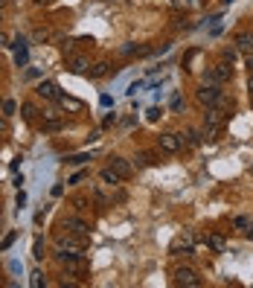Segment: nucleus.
<instances>
[{
    "label": "nucleus",
    "instance_id": "3",
    "mask_svg": "<svg viewBox=\"0 0 253 288\" xmlns=\"http://www.w3.org/2000/svg\"><path fill=\"white\" fill-rule=\"evenodd\" d=\"M61 230H64V233H73V236H81V239H88V236H91V227L85 224L79 216L64 218V221H61Z\"/></svg>",
    "mask_w": 253,
    "mask_h": 288
},
{
    "label": "nucleus",
    "instance_id": "9",
    "mask_svg": "<svg viewBox=\"0 0 253 288\" xmlns=\"http://www.w3.org/2000/svg\"><path fill=\"white\" fill-rule=\"evenodd\" d=\"M58 105H61L64 111H73V114H79V111L85 108V105H81L79 99H73V96H64V93L58 96Z\"/></svg>",
    "mask_w": 253,
    "mask_h": 288
},
{
    "label": "nucleus",
    "instance_id": "4",
    "mask_svg": "<svg viewBox=\"0 0 253 288\" xmlns=\"http://www.w3.org/2000/svg\"><path fill=\"white\" fill-rule=\"evenodd\" d=\"M181 146H183L181 134H160L157 137V149H160L163 154H178Z\"/></svg>",
    "mask_w": 253,
    "mask_h": 288
},
{
    "label": "nucleus",
    "instance_id": "20",
    "mask_svg": "<svg viewBox=\"0 0 253 288\" xmlns=\"http://www.w3.org/2000/svg\"><path fill=\"white\" fill-rule=\"evenodd\" d=\"M0 108H3V114H15V111H18V105H15L12 99H3V105H0Z\"/></svg>",
    "mask_w": 253,
    "mask_h": 288
},
{
    "label": "nucleus",
    "instance_id": "1",
    "mask_svg": "<svg viewBox=\"0 0 253 288\" xmlns=\"http://www.w3.org/2000/svg\"><path fill=\"white\" fill-rule=\"evenodd\" d=\"M218 96H221V85H216V81H201L198 90H195V99H198V105H204V108L216 105Z\"/></svg>",
    "mask_w": 253,
    "mask_h": 288
},
{
    "label": "nucleus",
    "instance_id": "18",
    "mask_svg": "<svg viewBox=\"0 0 253 288\" xmlns=\"http://www.w3.org/2000/svg\"><path fill=\"white\" fill-rule=\"evenodd\" d=\"M233 227H236V230H242V233H244V230L250 227V218H247V216H236V218H233Z\"/></svg>",
    "mask_w": 253,
    "mask_h": 288
},
{
    "label": "nucleus",
    "instance_id": "11",
    "mask_svg": "<svg viewBox=\"0 0 253 288\" xmlns=\"http://www.w3.org/2000/svg\"><path fill=\"white\" fill-rule=\"evenodd\" d=\"M108 70H111V64L108 61H96V64H91V79H102V76H108Z\"/></svg>",
    "mask_w": 253,
    "mask_h": 288
},
{
    "label": "nucleus",
    "instance_id": "27",
    "mask_svg": "<svg viewBox=\"0 0 253 288\" xmlns=\"http://www.w3.org/2000/svg\"><path fill=\"white\" fill-rule=\"evenodd\" d=\"M247 90L253 93V73H250V79H247Z\"/></svg>",
    "mask_w": 253,
    "mask_h": 288
},
{
    "label": "nucleus",
    "instance_id": "12",
    "mask_svg": "<svg viewBox=\"0 0 253 288\" xmlns=\"http://www.w3.org/2000/svg\"><path fill=\"white\" fill-rule=\"evenodd\" d=\"M88 67H91V61H88L85 55H76V58H70V70H73V73H88Z\"/></svg>",
    "mask_w": 253,
    "mask_h": 288
},
{
    "label": "nucleus",
    "instance_id": "5",
    "mask_svg": "<svg viewBox=\"0 0 253 288\" xmlns=\"http://www.w3.org/2000/svg\"><path fill=\"white\" fill-rule=\"evenodd\" d=\"M230 76H233V70L227 67V61H221V64H216V67L204 76V81H216V85H221V81H227Z\"/></svg>",
    "mask_w": 253,
    "mask_h": 288
},
{
    "label": "nucleus",
    "instance_id": "24",
    "mask_svg": "<svg viewBox=\"0 0 253 288\" xmlns=\"http://www.w3.org/2000/svg\"><path fill=\"white\" fill-rule=\"evenodd\" d=\"M157 117H160V108H152V111H149V119H152V122H154Z\"/></svg>",
    "mask_w": 253,
    "mask_h": 288
},
{
    "label": "nucleus",
    "instance_id": "19",
    "mask_svg": "<svg viewBox=\"0 0 253 288\" xmlns=\"http://www.w3.org/2000/svg\"><path fill=\"white\" fill-rule=\"evenodd\" d=\"M32 256H35V259H44V239H41V236H38L35 244H32Z\"/></svg>",
    "mask_w": 253,
    "mask_h": 288
},
{
    "label": "nucleus",
    "instance_id": "16",
    "mask_svg": "<svg viewBox=\"0 0 253 288\" xmlns=\"http://www.w3.org/2000/svg\"><path fill=\"white\" fill-rule=\"evenodd\" d=\"M181 137H186V143H189V146H198L201 140H204V134H201V131H195V128H189V131H186V134H181Z\"/></svg>",
    "mask_w": 253,
    "mask_h": 288
},
{
    "label": "nucleus",
    "instance_id": "14",
    "mask_svg": "<svg viewBox=\"0 0 253 288\" xmlns=\"http://www.w3.org/2000/svg\"><path fill=\"white\" fill-rule=\"evenodd\" d=\"M209 248H213L216 253H224V251H227L224 236H221V233H213V236H209Z\"/></svg>",
    "mask_w": 253,
    "mask_h": 288
},
{
    "label": "nucleus",
    "instance_id": "23",
    "mask_svg": "<svg viewBox=\"0 0 253 288\" xmlns=\"http://www.w3.org/2000/svg\"><path fill=\"white\" fill-rule=\"evenodd\" d=\"M85 160H88V154H79V157H73L70 163H76V166H81V163H85Z\"/></svg>",
    "mask_w": 253,
    "mask_h": 288
},
{
    "label": "nucleus",
    "instance_id": "28",
    "mask_svg": "<svg viewBox=\"0 0 253 288\" xmlns=\"http://www.w3.org/2000/svg\"><path fill=\"white\" fill-rule=\"evenodd\" d=\"M0 213H3V204H0Z\"/></svg>",
    "mask_w": 253,
    "mask_h": 288
},
{
    "label": "nucleus",
    "instance_id": "25",
    "mask_svg": "<svg viewBox=\"0 0 253 288\" xmlns=\"http://www.w3.org/2000/svg\"><path fill=\"white\" fill-rule=\"evenodd\" d=\"M6 134V119H0V137Z\"/></svg>",
    "mask_w": 253,
    "mask_h": 288
},
{
    "label": "nucleus",
    "instance_id": "7",
    "mask_svg": "<svg viewBox=\"0 0 253 288\" xmlns=\"http://www.w3.org/2000/svg\"><path fill=\"white\" fill-rule=\"evenodd\" d=\"M111 169L117 172V175H119L122 180L131 178V172H134V169H131V163H128L125 157H111Z\"/></svg>",
    "mask_w": 253,
    "mask_h": 288
},
{
    "label": "nucleus",
    "instance_id": "8",
    "mask_svg": "<svg viewBox=\"0 0 253 288\" xmlns=\"http://www.w3.org/2000/svg\"><path fill=\"white\" fill-rule=\"evenodd\" d=\"M181 248H183V251H192V233H181V236H178V239L172 242V248H169V251L178 253Z\"/></svg>",
    "mask_w": 253,
    "mask_h": 288
},
{
    "label": "nucleus",
    "instance_id": "21",
    "mask_svg": "<svg viewBox=\"0 0 253 288\" xmlns=\"http://www.w3.org/2000/svg\"><path fill=\"white\" fill-rule=\"evenodd\" d=\"M29 282H32V288H41V285H44V279H41V274H38V271L32 274V279H29Z\"/></svg>",
    "mask_w": 253,
    "mask_h": 288
},
{
    "label": "nucleus",
    "instance_id": "29",
    "mask_svg": "<svg viewBox=\"0 0 253 288\" xmlns=\"http://www.w3.org/2000/svg\"><path fill=\"white\" fill-rule=\"evenodd\" d=\"M0 105H3V99H0Z\"/></svg>",
    "mask_w": 253,
    "mask_h": 288
},
{
    "label": "nucleus",
    "instance_id": "13",
    "mask_svg": "<svg viewBox=\"0 0 253 288\" xmlns=\"http://www.w3.org/2000/svg\"><path fill=\"white\" fill-rule=\"evenodd\" d=\"M99 178H102V183H108V187H119V180H122V178L117 175V172L111 169V166H108V169H102Z\"/></svg>",
    "mask_w": 253,
    "mask_h": 288
},
{
    "label": "nucleus",
    "instance_id": "6",
    "mask_svg": "<svg viewBox=\"0 0 253 288\" xmlns=\"http://www.w3.org/2000/svg\"><path fill=\"white\" fill-rule=\"evenodd\" d=\"M35 93L41 96V99H50V102H58V96H61V93H58V88H55L53 81H41V85L35 88Z\"/></svg>",
    "mask_w": 253,
    "mask_h": 288
},
{
    "label": "nucleus",
    "instance_id": "22",
    "mask_svg": "<svg viewBox=\"0 0 253 288\" xmlns=\"http://www.w3.org/2000/svg\"><path fill=\"white\" fill-rule=\"evenodd\" d=\"M244 67L253 73V53H247V58H244Z\"/></svg>",
    "mask_w": 253,
    "mask_h": 288
},
{
    "label": "nucleus",
    "instance_id": "15",
    "mask_svg": "<svg viewBox=\"0 0 253 288\" xmlns=\"http://www.w3.org/2000/svg\"><path fill=\"white\" fill-rule=\"evenodd\" d=\"M172 6L175 9H198L201 0H172Z\"/></svg>",
    "mask_w": 253,
    "mask_h": 288
},
{
    "label": "nucleus",
    "instance_id": "10",
    "mask_svg": "<svg viewBox=\"0 0 253 288\" xmlns=\"http://www.w3.org/2000/svg\"><path fill=\"white\" fill-rule=\"evenodd\" d=\"M236 44H239V50H244V53H253V32H239V35H236Z\"/></svg>",
    "mask_w": 253,
    "mask_h": 288
},
{
    "label": "nucleus",
    "instance_id": "2",
    "mask_svg": "<svg viewBox=\"0 0 253 288\" xmlns=\"http://www.w3.org/2000/svg\"><path fill=\"white\" fill-rule=\"evenodd\" d=\"M172 282L175 285H201V277H198V271L189 268V265H178L172 271Z\"/></svg>",
    "mask_w": 253,
    "mask_h": 288
},
{
    "label": "nucleus",
    "instance_id": "26",
    "mask_svg": "<svg viewBox=\"0 0 253 288\" xmlns=\"http://www.w3.org/2000/svg\"><path fill=\"white\" fill-rule=\"evenodd\" d=\"M32 3H35V6H47V3H50V0H32Z\"/></svg>",
    "mask_w": 253,
    "mask_h": 288
},
{
    "label": "nucleus",
    "instance_id": "17",
    "mask_svg": "<svg viewBox=\"0 0 253 288\" xmlns=\"http://www.w3.org/2000/svg\"><path fill=\"white\" fill-rule=\"evenodd\" d=\"M20 111H24V119H29V122H32V119H35V114H38V108L32 105V102H24V105H20Z\"/></svg>",
    "mask_w": 253,
    "mask_h": 288
}]
</instances>
